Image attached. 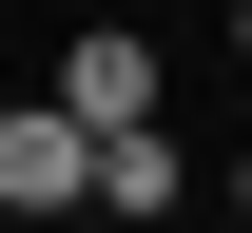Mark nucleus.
I'll use <instances>...</instances> for the list:
<instances>
[{
  "instance_id": "obj_1",
  "label": "nucleus",
  "mask_w": 252,
  "mask_h": 233,
  "mask_svg": "<svg viewBox=\"0 0 252 233\" xmlns=\"http://www.w3.org/2000/svg\"><path fill=\"white\" fill-rule=\"evenodd\" d=\"M0 214H97V136H78L59 98L0 117Z\"/></svg>"
},
{
  "instance_id": "obj_2",
  "label": "nucleus",
  "mask_w": 252,
  "mask_h": 233,
  "mask_svg": "<svg viewBox=\"0 0 252 233\" xmlns=\"http://www.w3.org/2000/svg\"><path fill=\"white\" fill-rule=\"evenodd\" d=\"M59 117L78 136H136V117H156V39H78V59H59Z\"/></svg>"
},
{
  "instance_id": "obj_3",
  "label": "nucleus",
  "mask_w": 252,
  "mask_h": 233,
  "mask_svg": "<svg viewBox=\"0 0 252 233\" xmlns=\"http://www.w3.org/2000/svg\"><path fill=\"white\" fill-rule=\"evenodd\" d=\"M97 214H175V136H156V117L97 136Z\"/></svg>"
},
{
  "instance_id": "obj_4",
  "label": "nucleus",
  "mask_w": 252,
  "mask_h": 233,
  "mask_svg": "<svg viewBox=\"0 0 252 233\" xmlns=\"http://www.w3.org/2000/svg\"><path fill=\"white\" fill-rule=\"evenodd\" d=\"M233 59H252V0H233Z\"/></svg>"
},
{
  "instance_id": "obj_5",
  "label": "nucleus",
  "mask_w": 252,
  "mask_h": 233,
  "mask_svg": "<svg viewBox=\"0 0 252 233\" xmlns=\"http://www.w3.org/2000/svg\"><path fill=\"white\" fill-rule=\"evenodd\" d=\"M233 214H252V175H233Z\"/></svg>"
}]
</instances>
